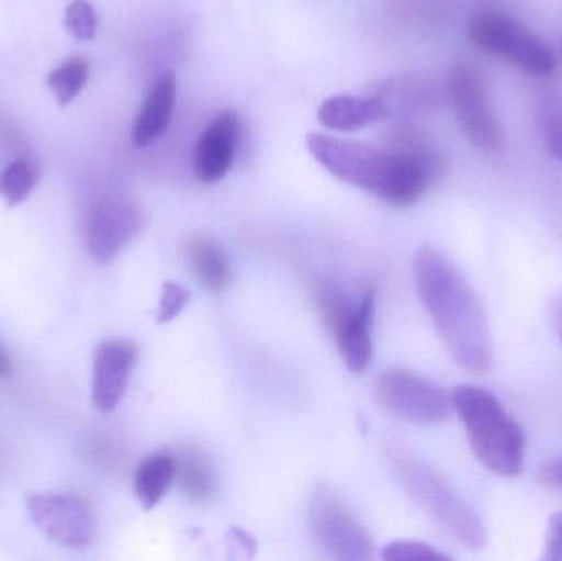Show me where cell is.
Wrapping results in <instances>:
<instances>
[{"label":"cell","mask_w":562,"mask_h":561,"mask_svg":"<svg viewBox=\"0 0 562 561\" xmlns=\"http://www.w3.org/2000/svg\"><path fill=\"white\" fill-rule=\"evenodd\" d=\"M306 147L333 177L396 206L415 203L442 173L441 155L416 132L395 134L393 150L321 132L307 135Z\"/></svg>","instance_id":"6da1fadb"},{"label":"cell","mask_w":562,"mask_h":561,"mask_svg":"<svg viewBox=\"0 0 562 561\" xmlns=\"http://www.w3.org/2000/svg\"><path fill=\"white\" fill-rule=\"evenodd\" d=\"M419 299L446 348L465 371L494 366V345L484 306L462 270L441 250L422 246L413 260Z\"/></svg>","instance_id":"7a4b0ae2"},{"label":"cell","mask_w":562,"mask_h":561,"mask_svg":"<svg viewBox=\"0 0 562 561\" xmlns=\"http://www.w3.org/2000/svg\"><path fill=\"white\" fill-rule=\"evenodd\" d=\"M451 395L482 467L498 476H518L524 470L527 438L502 402L477 385H459Z\"/></svg>","instance_id":"3957f363"},{"label":"cell","mask_w":562,"mask_h":561,"mask_svg":"<svg viewBox=\"0 0 562 561\" xmlns=\"http://www.w3.org/2000/svg\"><path fill=\"white\" fill-rule=\"evenodd\" d=\"M390 461L416 506L449 539L471 550L487 542V530L469 504L418 458L405 450L390 451Z\"/></svg>","instance_id":"277c9868"},{"label":"cell","mask_w":562,"mask_h":561,"mask_svg":"<svg viewBox=\"0 0 562 561\" xmlns=\"http://www.w3.org/2000/svg\"><path fill=\"white\" fill-rule=\"evenodd\" d=\"M314 300L349 371H366L373 355L375 290L352 299L334 283H317Z\"/></svg>","instance_id":"5b68a950"},{"label":"cell","mask_w":562,"mask_h":561,"mask_svg":"<svg viewBox=\"0 0 562 561\" xmlns=\"http://www.w3.org/2000/svg\"><path fill=\"white\" fill-rule=\"evenodd\" d=\"M469 40L482 52L514 63L535 76L557 71V56L551 46L510 13L482 10L468 26Z\"/></svg>","instance_id":"8992f818"},{"label":"cell","mask_w":562,"mask_h":561,"mask_svg":"<svg viewBox=\"0 0 562 561\" xmlns=\"http://www.w3.org/2000/svg\"><path fill=\"white\" fill-rule=\"evenodd\" d=\"M310 529L314 540L333 559H372L373 542L369 530L357 519L346 501L326 484H319L311 494Z\"/></svg>","instance_id":"52a82bcc"},{"label":"cell","mask_w":562,"mask_h":561,"mask_svg":"<svg viewBox=\"0 0 562 561\" xmlns=\"http://www.w3.org/2000/svg\"><path fill=\"white\" fill-rule=\"evenodd\" d=\"M376 395L396 417L422 427L445 424L454 412L451 394L408 369H389L380 374Z\"/></svg>","instance_id":"ba28073f"},{"label":"cell","mask_w":562,"mask_h":561,"mask_svg":"<svg viewBox=\"0 0 562 561\" xmlns=\"http://www.w3.org/2000/svg\"><path fill=\"white\" fill-rule=\"evenodd\" d=\"M449 88L459 124L471 144L484 152L502 150L505 147V132L477 66L471 61L456 63Z\"/></svg>","instance_id":"9c48e42d"},{"label":"cell","mask_w":562,"mask_h":561,"mask_svg":"<svg viewBox=\"0 0 562 561\" xmlns=\"http://www.w3.org/2000/svg\"><path fill=\"white\" fill-rule=\"evenodd\" d=\"M26 510L33 524L58 546L85 549L98 536L94 510L75 494H30Z\"/></svg>","instance_id":"30bf717a"},{"label":"cell","mask_w":562,"mask_h":561,"mask_svg":"<svg viewBox=\"0 0 562 561\" xmlns=\"http://www.w3.org/2000/svg\"><path fill=\"white\" fill-rule=\"evenodd\" d=\"M144 211L124 197L95 201L86 223V246L98 263H109L140 234Z\"/></svg>","instance_id":"8fae6325"},{"label":"cell","mask_w":562,"mask_h":561,"mask_svg":"<svg viewBox=\"0 0 562 561\" xmlns=\"http://www.w3.org/2000/svg\"><path fill=\"white\" fill-rule=\"evenodd\" d=\"M137 359V348L122 339H108L95 349L92 362L91 399L95 411L111 414L127 391Z\"/></svg>","instance_id":"7c38bea8"},{"label":"cell","mask_w":562,"mask_h":561,"mask_svg":"<svg viewBox=\"0 0 562 561\" xmlns=\"http://www.w3.org/2000/svg\"><path fill=\"white\" fill-rule=\"evenodd\" d=\"M240 122L234 111L221 112L201 135L194 154V175L204 184L216 183L233 168Z\"/></svg>","instance_id":"4fadbf2b"},{"label":"cell","mask_w":562,"mask_h":561,"mask_svg":"<svg viewBox=\"0 0 562 561\" xmlns=\"http://www.w3.org/2000/svg\"><path fill=\"white\" fill-rule=\"evenodd\" d=\"M175 102H177V76L173 72H165L151 86L135 119L132 127V142L135 147H148L167 132L173 117Z\"/></svg>","instance_id":"5bb4252c"},{"label":"cell","mask_w":562,"mask_h":561,"mask_svg":"<svg viewBox=\"0 0 562 561\" xmlns=\"http://www.w3.org/2000/svg\"><path fill=\"white\" fill-rule=\"evenodd\" d=\"M389 115V109L373 96L339 94L327 98L317 109L321 125L334 132H356Z\"/></svg>","instance_id":"9a60e30c"},{"label":"cell","mask_w":562,"mask_h":561,"mask_svg":"<svg viewBox=\"0 0 562 561\" xmlns=\"http://www.w3.org/2000/svg\"><path fill=\"white\" fill-rule=\"evenodd\" d=\"M184 256L201 285L223 292L231 285L233 269L226 249L213 237L191 236L183 244Z\"/></svg>","instance_id":"2e32d148"},{"label":"cell","mask_w":562,"mask_h":561,"mask_svg":"<svg viewBox=\"0 0 562 561\" xmlns=\"http://www.w3.org/2000/svg\"><path fill=\"white\" fill-rule=\"evenodd\" d=\"M177 480L188 500L211 503L217 494V474L213 460L196 447H188L177 457Z\"/></svg>","instance_id":"e0dca14e"},{"label":"cell","mask_w":562,"mask_h":561,"mask_svg":"<svg viewBox=\"0 0 562 561\" xmlns=\"http://www.w3.org/2000/svg\"><path fill=\"white\" fill-rule=\"evenodd\" d=\"M177 478V457L170 451L150 455L135 473L134 491L145 510L155 509Z\"/></svg>","instance_id":"ac0fdd59"},{"label":"cell","mask_w":562,"mask_h":561,"mask_svg":"<svg viewBox=\"0 0 562 561\" xmlns=\"http://www.w3.org/2000/svg\"><path fill=\"white\" fill-rule=\"evenodd\" d=\"M89 76L88 59L76 56V58L68 59L61 66L49 72L48 82L49 89L55 94L59 108L68 105L76 96L85 88L86 81Z\"/></svg>","instance_id":"d6986e66"},{"label":"cell","mask_w":562,"mask_h":561,"mask_svg":"<svg viewBox=\"0 0 562 561\" xmlns=\"http://www.w3.org/2000/svg\"><path fill=\"white\" fill-rule=\"evenodd\" d=\"M36 178L38 175H36L35 164L26 158L12 161L0 173V197L7 201L9 206L23 203L35 188Z\"/></svg>","instance_id":"ffe728a7"},{"label":"cell","mask_w":562,"mask_h":561,"mask_svg":"<svg viewBox=\"0 0 562 561\" xmlns=\"http://www.w3.org/2000/svg\"><path fill=\"white\" fill-rule=\"evenodd\" d=\"M65 26L79 42L94 38L98 30V13L88 0H75L66 9Z\"/></svg>","instance_id":"44dd1931"},{"label":"cell","mask_w":562,"mask_h":561,"mask_svg":"<svg viewBox=\"0 0 562 561\" xmlns=\"http://www.w3.org/2000/svg\"><path fill=\"white\" fill-rule=\"evenodd\" d=\"M382 559L389 561H445L451 557L439 552L428 543L415 540H395L383 547Z\"/></svg>","instance_id":"7402d4cb"},{"label":"cell","mask_w":562,"mask_h":561,"mask_svg":"<svg viewBox=\"0 0 562 561\" xmlns=\"http://www.w3.org/2000/svg\"><path fill=\"white\" fill-rule=\"evenodd\" d=\"M540 124L548 152L562 160V101L550 102L541 109Z\"/></svg>","instance_id":"603a6c76"},{"label":"cell","mask_w":562,"mask_h":561,"mask_svg":"<svg viewBox=\"0 0 562 561\" xmlns=\"http://www.w3.org/2000/svg\"><path fill=\"white\" fill-rule=\"evenodd\" d=\"M190 302V292L181 283L165 282L158 302L157 322L160 325L177 318Z\"/></svg>","instance_id":"cb8c5ba5"},{"label":"cell","mask_w":562,"mask_h":561,"mask_svg":"<svg viewBox=\"0 0 562 561\" xmlns=\"http://www.w3.org/2000/svg\"><path fill=\"white\" fill-rule=\"evenodd\" d=\"M544 560L562 561V510L553 514L548 520Z\"/></svg>","instance_id":"d4e9b609"},{"label":"cell","mask_w":562,"mask_h":561,"mask_svg":"<svg viewBox=\"0 0 562 561\" xmlns=\"http://www.w3.org/2000/svg\"><path fill=\"white\" fill-rule=\"evenodd\" d=\"M541 480L550 486L562 487V460L553 461L541 471Z\"/></svg>","instance_id":"484cf974"},{"label":"cell","mask_w":562,"mask_h":561,"mask_svg":"<svg viewBox=\"0 0 562 561\" xmlns=\"http://www.w3.org/2000/svg\"><path fill=\"white\" fill-rule=\"evenodd\" d=\"M10 374H12V362L0 346V378H9Z\"/></svg>","instance_id":"4316f807"},{"label":"cell","mask_w":562,"mask_h":561,"mask_svg":"<svg viewBox=\"0 0 562 561\" xmlns=\"http://www.w3.org/2000/svg\"><path fill=\"white\" fill-rule=\"evenodd\" d=\"M561 338H562V322H561Z\"/></svg>","instance_id":"83f0119b"}]
</instances>
